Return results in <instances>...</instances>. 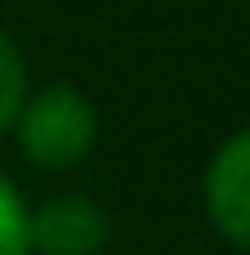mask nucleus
I'll list each match as a JSON object with an SVG mask.
<instances>
[{"mask_svg":"<svg viewBox=\"0 0 250 255\" xmlns=\"http://www.w3.org/2000/svg\"><path fill=\"white\" fill-rule=\"evenodd\" d=\"M198 198H203V219L214 224V235L240 255H250V125H240L235 135H224L214 146Z\"/></svg>","mask_w":250,"mask_h":255,"instance_id":"2","label":"nucleus"},{"mask_svg":"<svg viewBox=\"0 0 250 255\" xmlns=\"http://www.w3.org/2000/svg\"><path fill=\"white\" fill-rule=\"evenodd\" d=\"M0 255H31L26 245V198L21 188L0 172Z\"/></svg>","mask_w":250,"mask_h":255,"instance_id":"5","label":"nucleus"},{"mask_svg":"<svg viewBox=\"0 0 250 255\" xmlns=\"http://www.w3.org/2000/svg\"><path fill=\"white\" fill-rule=\"evenodd\" d=\"M31 94V68H26V52L10 31H0V135H10L16 125V110L21 99Z\"/></svg>","mask_w":250,"mask_h":255,"instance_id":"4","label":"nucleus"},{"mask_svg":"<svg viewBox=\"0 0 250 255\" xmlns=\"http://www.w3.org/2000/svg\"><path fill=\"white\" fill-rule=\"evenodd\" d=\"M10 141L26 156V167L37 172H73L94 156L99 146V110L94 99L78 84H42L21 99L16 125H10Z\"/></svg>","mask_w":250,"mask_h":255,"instance_id":"1","label":"nucleus"},{"mask_svg":"<svg viewBox=\"0 0 250 255\" xmlns=\"http://www.w3.org/2000/svg\"><path fill=\"white\" fill-rule=\"evenodd\" d=\"M26 245L31 255H99L110 245V214L89 193H52L26 203Z\"/></svg>","mask_w":250,"mask_h":255,"instance_id":"3","label":"nucleus"}]
</instances>
